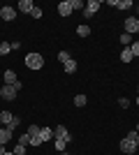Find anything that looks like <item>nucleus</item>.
<instances>
[{
    "label": "nucleus",
    "instance_id": "9",
    "mask_svg": "<svg viewBox=\"0 0 139 155\" xmlns=\"http://www.w3.org/2000/svg\"><path fill=\"white\" fill-rule=\"evenodd\" d=\"M58 14H60V16H70V14H72L70 0H63V2H58Z\"/></svg>",
    "mask_w": 139,
    "mask_h": 155
},
{
    "label": "nucleus",
    "instance_id": "18",
    "mask_svg": "<svg viewBox=\"0 0 139 155\" xmlns=\"http://www.w3.org/2000/svg\"><path fill=\"white\" fill-rule=\"evenodd\" d=\"M77 35H79V37H88V35H91V26H79L77 28Z\"/></svg>",
    "mask_w": 139,
    "mask_h": 155
},
{
    "label": "nucleus",
    "instance_id": "20",
    "mask_svg": "<svg viewBox=\"0 0 139 155\" xmlns=\"http://www.w3.org/2000/svg\"><path fill=\"white\" fill-rule=\"evenodd\" d=\"M130 7H134L132 0H118V9H130Z\"/></svg>",
    "mask_w": 139,
    "mask_h": 155
},
{
    "label": "nucleus",
    "instance_id": "28",
    "mask_svg": "<svg viewBox=\"0 0 139 155\" xmlns=\"http://www.w3.org/2000/svg\"><path fill=\"white\" fill-rule=\"evenodd\" d=\"M30 14H33V19H42V9H40V7H33V12H30Z\"/></svg>",
    "mask_w": 139,
    "mask_h": 155
},
{
    "label": "nucleus",
    "instance_id": "27",
    "mask_svg": "<svg viewBox=\"0 0 139 155\" xmlns=\"http://www.w3.org/2000/svg\"><path fill=\"white\" fill-rule=\"evenodd\" d=\"M58 60H60L63 65H65L67 60H70V53H67V51H60V53H58Z\"/></svg>",
    "mask_w": 139,
    "mask_h": 155
},
{
    "label": "nucleus",
    "instance_id": "26",
    "mask_svg": "<svg viewBox=\"0 0 139 155\" xmlns=\"http://www.w3.org/2000/svg\"><path fill=\"white\" fill-rule=\"evenodd\" d=\"M14 155H26V146L16 143V146H14Z\"/></svg>",
    "mask_w": 139,
    "mask_h": 155
},
{
    "label": "nucleus",
    "instance_id": "4",
    "mask_svg": "<svg viewBox=\"0 0 139 155\" xmlns=\"http://www.w3.org/2000/svg\"><path fill=\"white\" fill-rule=\"evenodd\" d=\"M121 150L125 155L137 153V141H134V139H123V141H121Z\"/></svg>",
    "mask_w": 139,
    "mask_h": 155
},
{
    "label": "nucleus",
    "instance_id": "14",
    "mask_svg": "<svg viewBox=\"0 0 139 155\" xmlns=\"http://www.w3.org/2000/svg\"><path fill=\"white\" fill-rule=\"evenodd\" d=\"M132 51H130V46H125V49H123V51H121V60H123V63H132Z\"/></svg>",
    "mask_w": 139,
    "mask_h": 155
},
{
    "label": "nucleus",
    "instance_id": "42",
    "mask_svg": "<svg viewBox=\"0 0 139 155\" xmlns=\"http://www.w3.org/2000/svg\"><path fill=\"white\" fill-rule=\"evenodd\" d=\"M137 91H139V86H137Z\"/></svg>",
    "mask_w": 139,
    "mask_h": 155
},
{
    "label": "nucleus",
    "instance_id": "19",
    "mask_svg": "<svg viewBox=\"0 0 139 155\" xmlns=\"http://www.w3.org/2000/svg\"><path fill=\"white\" fill-rule=\"evenodd\" d=\"M9 51H12V44L9 42H0V56H7Z\"/></svg>",
    "mask_w": 139,
    "mask_h": 155
},
{
    "label": "nucleus",
    "instance_id": "17",
    "mask_svg": "<svg viewBox=\"0 0 139 155\" xmlns=\"http://www.w3.org/2000/svg\"><path fill=\"white\" fill-rule=\"evenodd\" d=\"M53 146H56L58 153H63V150L67 148V141H63V139H53Z\"/></svg>",
    "mask_w": 139,
    "mask_h": 155
},
{
    "label": "nucleus",
    "instance_id": "10",
    "mask_svg": "<svg viewBox=\"0 0 139 155\" xmlns=\"http://www.w3.org/2000/svg\"><path fill=\"white\" fill-rule=\"evenodd\" d=\"M2 79H5V84H7V86H12L14 81H19V79H16V72H14V70H5Z\"/></svg>",
    "mask_w": 139,
    "mask_h": 155
},
{
    "label": "nucleus",
    "instance_id": "41",
    "mask_svg": "<svg viewBox=\"0 0 139 155\" xmlns=\"http://www.w3.org/2000/svg\"><path fill=\"white\" fill-rule=\"evenodd\" d=\"M0 127H2V123H0Z\"/></svg>",
    "mask_w": 139,
    "mask_h": 155
},
{
    "label": "nucleus",
    "instance_id": "15",
    "mask_svg": "<svg viewBox=\"0 0 139 155\" xmlns=\"http://www.w3.org/2000/svg\"><path fill=\"white\" fill-rule=\"evenodd\" d=\"M63 70H65L67 74H74V72H77V60H72V58H70L65 65H63Z\"/></svg>",
    "mask_w": 139,
    "mask_h": 155
},
{
    "label": "nucleus",
    "instance_id": "3",
    "mask_svg": "<svg viewBox=\"0 0 139 155\" xmlns=\"http://www.w3.org/2000/svg\"><path fill=\"white\" fill-rule=\"evenodd\" d=\"M100 7H102V2H100V0H88V5L84 7V16H86V19H91V16L98 12Z\"/></svg>",
    "mask_w": 139,
    "mask_h": 155
},
{
    "label": "nucleus",
    "instance_id": "6",
    "mask_svg": "<svg viewBox=\"0 0 139 155\" xmlns=\"http://www.w3.org/2000/svg\"><path fill=\"white\" fill-rule=\"evenodd\" d=\"M137 30H139V16H130V19H125V32H127V35H134Z\"/></svg>",
    "mask_w": 139,
    "mask_h": 155
},
{
    "label": "nucleus",
    "instance_id": "43",
    "mask_svg": "<svg viewBox=\"0 0 139 155\" xmlns=\"http://www.w3.org/2000/svg\"><path fill=\"white\" fill-rule=\"evenodd\" d=\"M137 35H139V30H137Z\"/></svg>",
    "mask_w": 139,
    "mask_h": 155
},
{
    "label": "nucleus",
    "instance_id": "32",
    "mask_svg": "<svg viewBox=\"0 0 139 155\" xmlns=\"http://www.w3.org/2000/svg\"><path fill=\"white\" fill-rule=\"evenodd\" d=\"M21 123V120H19V118H16V116H14V120H12V123H9V125H7V127H9V130H12V132H14V127H16V125H19Z\"/></svg>",
    "mask_w": 139,
    "mask_h": 155
},
{
    "label": "nucleus",
    "instance_id": "1",
    "mask_svg": "<svg viewBox=\"0 0 139 155\" xmlns=\"http://www.w3.org/2000/svg\"><path fill=\"white\" fill-rule=\"evenodd\" d=\"M26 67H28V70H42V67H44L42 53H28V56H26Z\"/></svg>",
    "mask_w": 139,
    "mask_h": 155
},
{
    "label": "nucleus",
    "instance_id": "35",
    "mask_svg": "<svg viewBox=\"0 0 139 155\" xmlns=\"http://www.w3.org/2000/svg\"><path fill=\"white\" fill-rule=\"evenodd\" d=\"M5 155H14V150H7V153H5Z\"/></svg>",
    "mask_w": 139,
    "mask_h": 155
},
{
    "label": "nucleus",
    "instance_id": "24",
    "mask_svg": "<svg viewBox=\"0 0 139 155\" xmlns=\"http://www.w3.org/2000/svg\"><path fill=\"white\" fill-rule=\"evenodd\" d=\"M70 7H72V12H74V9H84L86 5H84L81 0H70Z\"/></svg>",
    "mask_w": 139,
    "mask_h": 155
},
{
    "label": "nucleus",
    "instance_id": "38",
    "mask_svg": "<svg viewBox=\"0 0 139 155\" xmlns=\"http://www.w3.org/2000/svg\"><path fill=\"white\" fill-rule=\"evenodd\" d=\"M134 130H137V132H139V123H137V127H134Z\"/></svg>",
    "mask_w": 139,
    "mask_h": 155
},
{
    "label": "nucleus",
    "instance_id": "11",
    "mask_svg": "<svg viewBox=\"0 0 139 155\" xmlns=\"http://www.w3.org/2000/svg\"><path fill=\"white\" fill-rule=\"evenodd\" d=\"M40 139H42V143H44V141H51V139H53V130L51 127H42L40 130Z\"/></svg>",
    "mask_w": 139,
    "mask_h": 155
},
{
    "label": "nucleus",
    "instance_id": "25",
    "mask_svg": "<svg viewBox=\"0 0 139 155\" xmlns=\"http://www.w3.org/2000/svg\"><path fill=\"white\" fill-rule=\"evenodd\" d=\"M130 51H132L134 58H139V42H132V44H130Z\"/></svg>",
    "mask_w": 139,
    "mask_h": 155
},
{
    "label": "nucleus",
    "instance_id": "29",
    "mask_svg": "<svg viewBox=\"0 0 139 155\" xmlns=\"http://www.w3.org/2000/svg\"><path fill=\"white\" fill-rule=\"evenodd\" d=\"M118 104L123 107V109H127V107H130V100H127V97H121V100H118Z\"/></svg>",
    "mask_w": 139,
    "mask_h": 155
},
{
    "label": "nucleus",
    "instance_id": "33",
    "mask_svg": "<svg viewBox=\"0 0 139 155\" xmlns=\"http://www.w3.org/2000/svg\"><path fill=\"white\" fill-rule=\"evenodd\" d=\"M12 86H14V91H16V93H19V91H21V88H23V84H21V81H14V84H12Z\"/></svg>",
    "mask_w": 139,
    "mask_h": 155
},
{
    "label": "nucleus",
    "instance_id": "44",
    "mask_svg": "<svg viewBox=\"0 0 139 155\" xmlns=\"http://www.w3.org/2000/svg\"><path fill=\"white\" fill-rule=\"evenodd\" d=\"M49 155H51V153H49Z\"/></svg>",
    "mask_w": 139,
    "mask_h": 155
},
{
    "label": "nucleus",
    "instance_id": "31",
    "mask_svg": "<svg viewBox=\"0 0 139 155\" xmlns=\"http://www.w3.org/2000/svg\"><path fill=\"white\" fill-rule=\"evenodd\" d=\"M137 134H139L137 130H130V132H127V134H125V139H137Z\"/></svg>",
    "mask_w": 139,
    "mask_h": 155
},
{
    "label": "nucleus",
    "instance_id": "40",
    "mask_svg": "<svg viewBox=\"0 0 139 155\" xmlns=\"http://www.w3.org/2000/svg\"><path fill=\"white\" fill-rule=\"evenodd\" d=\"M137 14H139V5H137Z\"/></svg>",
    "mask_w": 139,
    "mask_h": 155
},
{
    "label": "nucleus",
    "instance_id": "2",
    "mask_svg": "<svg viewBox=\"0 0 139 155\" xmlns=\"http://www.w3.org/2000/svg\"><path fill=\"white\" fill-rule=\"evenodd\" d=\"M0 19H2V21H14V19H16V9H14L12 5L0 7Z\"/></svg>",
    "mask_w": 139,
    "mask_h": 155
},
{
    "label": "nucleus",
    "instance_id": "37",
    "mask_svg": "<svg viewBox=\"0 0 139 155\" xmlns=\"http://www.w3.org/2000/svg\"><path fill=\"white\" fill-rule=\"evenodd\" d=\"M60 155H70V153H67V150H63V153H60Z\"/></svg>",
    "mask_w": 139,
    "mask_h": 155
},
{
    "label": "nucleus",
    "instance_id": "8",
    "mask_svg": "<svg viewBox=\"0 0 139 155\" xmlns=\"http://www.w3.org/2000/svg\"><path fill=\"white\" fill-rule=\"evenodd\" d=\"M14 139V132L9 127H0V146H7V143Z\"/></svg>",
    "mask_w": 139,
    "mask_h": 155
},
{
    "label": "nucleus",
    "instance_id": "34",
    "mask_svg": "<svg viewBox=\"0 0 139 155\" xmlns=\"http://www.w3.org/2000/svg\"><path fill=\"white\" fill-rule=\"evenodd\" d=\"M7 153V148H5V146H0V155H5Z\"/></svg>",
    "mask_w": 139,
    "mask_h": 155
},
{
    "label": "nucleus",
    "instance_id": "23",
    "mask_svg": "<svg viewBox=\"0 0 139 155\" xmlns=\"http://www.w3.org/2000/svg\"><path fill=\"white\" fill-rule=\"evenodd\" d=\"M121 44L130 46V44H132V35H127V32H123V35H121Z\"/></svg>",
    "mask_w": 139,
    "mask_h": 155
},
{
    "label": "nucleus",
    "instance_id": "36",
    "mask_svg": "<svg viewBox=\"0 0 139 155\" xmlns=\"http://www.w3.org/2000/svg\"><path fill=\"white\" fill-rule=\"evenodd\" d=\"M134 141H137V148H139V134H137V139H134Z\"/></svg>",
    "mask_w": 139,
    "mask_h": 155
},
{
    "label": "nucleus",
    "instance_id": "7",
    "mask_svg": "<svg viewBox=\"0 0 139 155\" xmlns=\"http://www.w3.org/2000/svg\"><path fill=\"white\" fill-rule=\"evenodd\" d=\"M0 97H2V100H5V102H12L14 97H16V91H14V86H2V88H0Z\"/></svg>",
    "mask_w": 139,
    "mask_h": 155
},
{
    "label": "nucleus",
    "instance_id": "39",
    "mask_svg": "<svg viewBox=\"0 0 139 155\" xmlns=\"http://www.w3.org/2000/svg\"><path fill=\"white\" fill-rule=\"evenodd\" d=\"M137 107H139V97H137Z\"/></svg>",
    "mask_w": 139,
    "mask_h": 155
},
{
    "label": "nucleus",
    "instance_id": "13",
    "mask_svg": "<svg viewBox=\"0 0 139 155\" xmlns=\"http://www.w3.org/2000/svg\"><path fill=\"white\" fill-rule=\"evenodd\" d=\"M33 2H30V0H21V2H19V12H26V14H30V12H33Z\"/></svg>",
    "mask_w": 139,
    "mask_h": 155
},
{
    "label": "nucleus",
    "instance_id": "21",
    "mask_svg": "<svg viewBox=\"0 0 139 155\" xmlns=\"http://www.w3.org/2000/svg\"><path fill=\"white\" fill-rule=\"evenodd\" d=\"M40 130H42L40 125H35V123H33L30 127H28V134H30V137H40Z\"/></svg>",
    "mask_w": 139,
    "mask_h": 155
},
{
    "label": "nucleus",
    "instance_id": "16",
    "mask_svg": "<svg viewBox=\"0 0 139 155\" xmlns=\"http://www.w3.org/2000/svg\"><path fill=\"white\" fill-rule=\"evenodd\" d=\"M86 102H88V97L84 95V93H79V95H74V104H77V107H86Z\"/></svg>",
    "mask_w": 139,
    "mask_h": 155
},
{
    "label": "nucleus",
    "instance_id": "30",
    "mask_svg": "<svg viewBox=\"0 0 139 155\" xmlns=\"http://www.w3.org/2000/svg\"><path fill=\"white\" fill-rule=\"evenodd\" d=\"M40 143H42L40 137H30V146H33V148H35V146H40Z\"/></svg>",
    "mask_w": 139,
    "mask_h": 155
},
{
    "label": "nucleus",
    "instance_id": "5",
    "mask_svg": "<svg viewBox=\"0 0 139 155\" xmlns=\"http://www.w3.org/2000/svg\"><path fill=\"white\" fill-rule=\"evenodd\" d=\"M53 139H63V141H72V137H70V132H67V127L65 125H58V127L53 130Z\"/></svg>",
    "mask_w": 139,
    "mask_h": 155
},
{
    "label": "nucleus",
    "instance_id": "12",
    "mask_svg": "<svg viewBox=\"0 0 139 155\" xmlns=\"http://www.w3.org/2000/svg\"><path fill=\"white\" fill-rule=\"evenodd\" d=\"M12 120H14V114H9V111H0V123H2V127H7Z\"/></svg>",
    "mask_w": 139,
    "mask_h": 155
},
{
    "label": "nucleus",
    "instance_id": "22",
    "mask_svg": "<svg viewBox=\"0 0 139 155\" xmlns=\"http://www.w3.org/2000/svg\"><path fill=\"white\" fill-rule=\"evenodd\" d=\"M16 143H21V146H30V134H21L19 139H16Z\"/></svg>",
    "mask_w": 139,
    "mask_h": 155
}]
</instances>
